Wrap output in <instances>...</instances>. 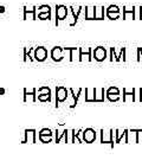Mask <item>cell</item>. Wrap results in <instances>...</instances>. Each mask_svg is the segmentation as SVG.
<instances>
[{
    "label": "cell",
    "instance_id": "6da1fadb",
    "mask_svg": "<svg viewBox=\"0 0 142 160\" xmlns=\"http://www.w3.org/2000/svg\"><path fill=\"white\" fill-rule=\"evenodd\" d=\"M69 95V90L63 86H58L56 88V107H58L59 103L64 102Z\"/></svg>",
    "mask_w": 142,
    "mask_h": 160
},
{
    "label": "cell",
    "instance_id": "7a4b0ae2",
    "mask_svg": "<svg viewBox=\"0 0 142 160\" xmlns=\"http://www.w3.org/2000/svg\"><path fill=\"white\" fill-rule=\"evenodd\" d=\"M108 57V52L107 49L103 46H97L92 50V58L97 62H103L105 58Z\"/></svg>",
    "mask_w": 142,
    "mask_h": 160
},
{
    "label": "cell",
    "instance_id": "3957f363",
    "mask_svg": "<svg viewBox=\"0 0 142 160\" xmlns=\"http://www.w3.org/2000/svg\"><path fill=\"white\" fill-rule=\"evenodd\" d=\"M105 97L110 102H117L121 98V92L117 87H109L105 92Z\"/></svg>",
    "mask_w": 142,
    "mask_h": 160
},
{
    "label": "cell",
    "instance_id": "277c9868",
    "mask_svg": "<svg viewBox=\"0 0 142 160\" xmlns=\"http://www.w3.org/2000/svg\"><path fill=\"white\" fill-rule=\"evenodd\" d=\"M82 140L85 143H92L96 140V131L94 128H85L82 131Z\"/></svg>",
    "mask_w": 142,
    "mask_h": 160
},
{
    "label": "cell",
    "instance_id": "5b68a950",
    "mask_svg": "<svg viewBox=\"0 0 142 160\" xmlns=\"http://www.w3.org/2000/svg\"><path fill=\"white\" fill-rule=\"evenodd\" d=\"M105 16L111 19V20H116L119 19L121 16V11H120V7L116 5H110L105 8Z\"/></svg>",
    "mask_w": 142,
    "mask_h": 160
},
{
    "label": "cell",
    "instance_id": "8992f818",
    "mask_svg": "<svg viewBox=\"0 0 142 160\" xmlns=\"http://www.w3.org/2000/svg\"><path fill=\"white\" fill-rule=\"evenodd\" d=\"M38 100L42 102H50L51 101V90L49 87H42L38 89Z\"/></svg>",
    "mask_w": 142,
    "mask_h": 160
},
{
    "label": "cell",
    "instance_id": "52a82bcc",
    "mask_svg": "<svg viewBox=\"0 0 142 160\" xmlns=\"http://www.w3.org/2000/svg\"><path fill=\"white\" fill-rule=\"evenodd\" d=\"M33 57L38 62H44L47 58V50H46V48H44V46H37L34 49Z\"/></svg>",
    "mask_w": 142,
    "mask_h": 160
},
{
    "label": "cell",
    "instance_id": "ba28073f",
    "mask_svg": "<svg viewBox=\"0 0 142 160\" xmlns=\"http://www.w3.org/2000/svg\"><path fill=\"white\" fill-rule=\"evenodd\" d=\"M38 139H39L40 142H43V143L51 142V140H52L51 129H49V128H43V129H40V132L38 133Z\"/></svg>",
    "mask_w": 142,
    "mask_h": 160
},
{
    "label": "cell",
    "instance_id": "9c48e42d",
    "mask_svg": "<svg viewBox=\"0 0 142 160\" xmlns=\"http://www.w3.org/2000/svg\"><path fill=\"white\" fill-rule=\"evenodd\" d=\"M50 56H51L52 61H55V62H61L63 58H64V48L55 46L51 50Z\"/></svg>",
    "mask_w": 142,
    "mask_h": 160
},
{
    "label": "cell",
    "instance_id": "30bf717a",
    "mask_svg": "<svg viewBox=\"0 0 142 160\" xmlns=\"http://www.w3.org/2000/svg\"><path fill=\"white\" fill-rule=\"evenodd\" d=\"M38 18L42 20L51 18V7L49 5H42L38 8Z\"/></svg>",
    "mask_w": 142,
    "mask_h": 160
},
{
    "label": "cell",
    "instance_id": "8fae6325",
    "mask_svg": "<svg viewBox=\"0 0 142 160\" xmlns=\"http://www.w3.org/2000/svg\"><path fill=\"white\" fill-rule=\"evenodd\" d=\"M101 142L102 143H110V146L114 147V131L110 129L108 133L101 129Z\"/></svg>",
    "mask_w": 142,
    "mask_h": 160
},
{
    "label": "cell",
    "instance_id": "7c38bea8",
    "mask_svg": "<svg viewBox=\"0 0 142 160\" xmlns=\"http://www.w3.org/2000/svg\"><path fill=\"white\" fill-rule=\"evenodd\" d=\"M69 8L65 5H57L56 6V19L57 20H64L68 16Z\"/></svg>",
    "mask_w": 142,
    "mask_h": 160
},
{
    "label": "cell",
    "instance_id": "4fadbf2b",
    "mask_svg": "<svg viewBox=\"0 0 142 160\" xmlns=\"http://www.w3.org/2000/svg\"><path fill=\"white\" fill-rule=\"evenodd\" d=\"M115 134H116V139H115V143H120L121 140L125 138V142L128 143V129H125V131H120V129H116L115 131Z\"/></svg>",
    "mask_w": 142,
    "mask_h": 160
},
{
    "label": "cell",
    "instance_id": "5bb4252c",
    "mask_svg": "<svg viewBox=\"0 0 142 160\" xmlns=\"http://www.w3.org/2000/svg\"><path fill=\"white\" fill-rule=\"evenodd\" d=\"M140 133H142V129H130V131H128V143L130 142V139H133L134 142H139L140 141V139H139Z\"/></svg>",
    "mask_w": 142,
    "mask_h": 160
},
{
    "label": "cell",
    "instance_id": "9a60e30c",
    "mask_svg": "<svg viewBox=\"0 0 142 160\" xmlns=\"http://www.w3.org/2000/svg\"><path fill=\"white\" fill-rule=\"evenodd\" d=\"M128 100L135 101V89L134 88L131 89L130 92H128L127 88L123 89V101H128Z\"/></svg>",
    "mask_w": 142,
    "mask_h": 160
},
{
    "label": "cell",
    "instance_id": "2e32d148",
    "mask_svg": "<svg viewBox=\"0 0 142 160\" xmlns=\"http://www.w3.org/2000/svg\"><path fill=\"white\" fill-rule=\"evenodd\" d=\"M91 52H92V50H91L90 48H86V50H84V48H81L80 49V61H82L83 57L86 56V57H88V61L90 62L91 59H92V57H91Z\"/></svg>",
    "mask_w": 142,
    "mask_h": 160
},
{
    "label": "cell",
    "instance_id": "e0dca14e",
    "mask_svg": "<svg viewBox=\"0 0 142 160\" xmlns=\"http://www.w3.org/2000/svg\"><path fill=\"white\" fill-rule=\"evenodd\" d=\"M85 19L86 20H95V6L85 7Z\"/></svg>",
    "mask_w": 142,
    "mask_h": 160
},
{
    "label": "cell",
    "instance_id": "ac0fdd59",
    "mask_svg": "<svg viewBox=\"0 0 142 160\" xmlns=\"http://www.w3.org/2000/svg\"><path fill=\"white\" fill-rule=\"evenodd\" d=\"M102 19H104V7L95 6V20H102Z\"/></svg>",
    "mask_w": 142,
    "mask_h": 160
},
{
    "label": "cell",
    "instance_id": "d6986e66",
    "mask_svg": "<svg viewBox=\"0 0 142 160\" xmlns=\"http://www.w3.org/2000/svg\"><path fill=\"white\" fill-rule=\"evenodd\" d=\"M128 16H131V19L135 18V7L133 6L131 8H127L123 7V19H128Z\"/></svg>",
    "mask_w": 142,
    "mask_h": 160
},
{
    "label": "cell",
    "instance_id": "ffe728a7",
    "mask_svg": "<svg viewBox=\"0 0 142 160\" xmlns=\"http://www.w3.org/2000/svg\"><path fill=\"white\" fill-rule=\"evenodd\" d=\"M63 138L65 139V142H66V141H68V131H66V129H65V131L63 132L62 137H61V138H56V142H57V143L61 142V140H62Z\"/></svg>",
    "mask_w": 142,
    "mask_h": 160
},
{
    "label": "cell",
    "instance_id": "44dd1931",
    "mask_svg": "<svg viewBox=\"0 0 142 160\" xmlns=\"http://www.w3.org/2000/svg\"><path fill=\"white\" fill-rule=\"evenodd\" d=\"M141 56H142V49L139 48V49H137V62L141 61Z\"/></svg>",
    "mask_w": 142,
    "mask_h": 160
},
{
    "label": "cell",
    "instance_id": "7402d4cb",
    "mask_svg": "<svg viewBox=\"0 0 142 160\" xmlns=\"http://www.w3.org/2000/svg\"><path fill=\"white\" fill-rule=\"evenodd\" d=\"M139 101L142 102V89H140V98H139Z\"/></svg>",
    "mask_w": 142,
    "mask_h": 160
},
{
    "label": "cell",
    "instance_id": "603a6c76",
    "mask_svg": "<svg viewBox=\"0 0 142 160\" xmlns=\"http://www.w3.org/2000/svg\"><path fill=\"white\" fill-rule=\"evenodd\" d=\"M140 19L142 20V12H140Z\"/></svg>",
    "mask_w": 142,
    "mask_h": 160
}]
</instances>
